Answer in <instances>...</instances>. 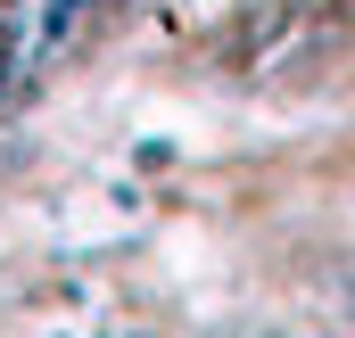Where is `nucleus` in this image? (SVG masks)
Wrapping results in <instances>:
<instances>
[{
	"label": "nucleus",
	"instance_id": "nucleus-1",
	"mask_svg": "<svg viewBox=\"0 0 355 338\" xmlns=\"http://www.w3.org/2000/svg\"><path fill=\"white\" fill-rule=\"evenodd\" d=\"M75 25H83V0H42V50H58Z\"/></svg>",
	"mask_w": 355,
	"mask_h": 338
}]
</instances>
